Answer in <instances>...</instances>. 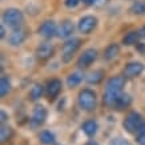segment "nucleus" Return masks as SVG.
<instances>
[{
  "label": "nucleus",
  "instance_id": "f257e3e1",
  "mask_svg": "<svg viewBox=\"0 0 145 145\" xmlns=\"http://www.w3.org/2000/svg\"><path fill=\"white\" fill-rule=\"evenodd\" d=\"M125 77L124 76H113L110 77L105 84V92H104V97L103 101L106 106L113 108V104L116 99L119 97L120 93H123V88L125 85Z\"/></svg>",
  "mask_w": 145,
  "mask_h": 145
},
{
  "label": "nucleus",
  "instance_id": "f03ea898",
  "mask_svg": "<svg viewBox=\"0 0 145 145\" xmlns=\"http://www.w3.org/2000/svg\"><path fill=\"white\" fill-rule=\"evenodd\" d=\"M123 127L128 133L137 135L140 131H142L145 128V119L138 112L132 110L125 116V119L123 121Z\"/></svg>",
  "mask_w": 145,
  "mask_h": 145
},
{
  "label": "nucleus",
  "instance_id": "7ed1b4c3",
  "mask_svg": "<svg viewBox=\"0 0 145 145\" xmlns=\"http://www.w3.org/2000/svg\"><path fill=\"white\" fill-rule=\"evenodd\" d=\"M77 104L85 112H92L96 109L97 105V95L95 91L89 88H84L79 92L77 96Z\"/></svg>",
  "mask_w": 145,
  "mask_h": 145
},
{
  "label": "nucleus",
  "instance_id": "20e7f679",
  "mask_svg": "<svg viewBox=\"0 0 145 145\" xmlns=\"http://www.w3.org/2000/svg\"><path fill=\"white\" fill-rule=\"evenodd\" d=\"M1 22L5 27H9L12 29L20 28L24 23V15L19 8H7L3 12Z\"/></svg>",
  "mask_w": 145,
  "mask_h": 145
},
{
  "label": "nucleus",
  "instance_id": "39448f33",
  "mask_svg": "<svg viewBox=\"0 0 145 145\" xmlns=\"http://www.w3.org/2000/svg\"><path fill=\"white\" fill-rule=\"evenodd\" d=\"M81 47V40L79 37H71L67 39L61 48V60L63 63H69L72 57Z\"/></svg>",
  "mask_w": 145,
  "mask_h": 145
},
{
  "label": "nucleus",
  "instance_id": "423d86ee",
  "mask_svg": "<svg viewBox=\"0 0 145 145\" xmlns=\"http://www.w3.org/2000/svg\"><path fill=\"white\" fill-rule=\"evenodd\" d=\"M97 20L96 16H92V15H87V16H83V18L79 20L77 23V29H79L83 35H89L91 32L95 31V28L97 27Z\"/></svg>",
  "mask_w": 145,
  "mask_h": 145
},
{
  "label": "nucleus",
  "instance_id": "0eeeda50",
  "mask_svg": "<svg viewBox=\"0 0 145 145\" xmlns=\"http://www.w3.org/2000/svg\"><path fill=\"white\" fill-rule=\"evenodd\" d=\"M97 59V51L95 48H88L85 49L81 55H80L79 60H77V67L80 69H85L96 61Z\"/></svg>",
  "mask_w": 145,
  "mask_h": 145
},
{
  "label": "nucleus",
  "instance_id": "6e6552de",
  "mask_svg": "<svg viewBox=\"0 0 145 145\" xmlns=\"http://www.w3.org/2000/svg\"><path fill=\"white\" fill-rule=\"evenodd\" d=\"M145 65L140 61H131L128 63L123 71V76L125 79H136L144 72Z\"/></svg>",
  "mask_w": 145,
  "mask_h": 145
},
{
  "label": "nucleus",
  "instance_id": "1a4fd4ad",
  "mask_svg": "<svg viewBox=\"0 0 145 145\" xmlns=\"http://www.w3.org/2000/svg\"><path fill=\"white\" fill-rule=\"evenodd\" d=\"M47 117H48V110H47V108L43 105H36L35 108H33V112H32V116H31V125L33 128L41 127V125L45 123Z\"/></svg>",
  "mask_w": 145,
  "mask_h": 145
},
{
  "label": "nucleus",
  "instance_id": "9d476101",
  "mask_svg": "<svg viewBox=\"0 0 145 145\" xmlns=\"http://www.w3.org/2000/svg\"><path fill=\"white\" fill-rule=\"evenodd\" d=\"M57 29H59V27L53 20H44L40 24L37 32L44 39H52V37L57 36Z\"/></svg>",
  "mask_w": 145,
  "mask_h": 145
},
{
  "label": "nucleus",
  "instance_id": "9b49d317",
  "mask_svg": "<svg viewBox=\"0 0 145 145\" xmlns=\"http://www.w3.org/2000/svg\"><path fill=\"white\" fill-rule=\"evenodd\" d=\"M28 37V33H27V29H24L23 27L20 28H16V29H12V32L9 33L8 36V43L12 47H19L22 45L24 41Z\"/></svg>",
  "mask_w": 145,
  "mask_h": 145
},
{
  "label": "nucleus",
  "instance_id": "f8f14e48",
  "mask_svg": "<svg viewBox=\"0 0 145 145\" xmlns=\"http://www.w3.org/2000/svg\"><path fill=\"white\" fill-rule=\"evenodd\" d=\"M61 87H63V84L59 79H51L48 83H47L45 93H47L49 101H53L59 95H60V92H61Z\"/></svg>",
  "mask_w": 145,
  "mask_h": 145
},
{
  "label": "nucleus",
  "instance_id": "ddd939ff",
  "mask_svg": "<svg viewBox=\"0 0 145 145\" xmlns=\"http://www.w3.org/2000/svg\"><path fill=\"white\" fill-rule=\"evenodd\" d=\"M53 53H55V47L49 41L40 43V45L36 48V56L40 60H48L53 56Z\"/></svg>",
  "mask_w": 145,
  "mask_h": 145
},
{
  "label": "nucleus",
  "instance_id": "4468645a",
  "mask_svg": "<svg viewBox=\"0 0 145 145\" xmlns=\"http://www.w3.org/2000/svg\"><path fill=\"white\" fill-rule=\"evenodd\" d=\"M75 31V25L71 20H64V22L59 25L57 29V36L60 39H71V36Z\"/></svg>",
  "mask_w": 145,
  "mask_h": 145
},
{
  "label": "nucleus",
  "instance_id": "2eb2a0df",
  "mask_svg": "<svg viewBox=\"0 0 145 145\" xmlns=\"http://www.w3.org/2000/svg\"><path fill=\"white\" fill-rule=\"evenodd\" d=\"M131 104H132V97L129 96L128 93H120L119 97L116 99V101H114L113 104V109H117V110H124L127 109V108H129L131 106Z\"/></svg>",
  "mask_w": 145,
  "mask_h": 145
},
{
  "label": "nucleus",
  "instance_id": "dca6fc26",
  "mask_svg": "<svg viewBox=\"0 0 145 145\" xmlns=\"http://www.w3.org/2000/svg\"><path fill=\"white\" fill-rule=\"evenodd\" d=\"M81 129H83V132L85 133V136L95 137L97 131H99V124H97L96 120H87V121L83 123Z\"/></svg>",
  "mask_w": 145,
  "mask_h": 145
},
{
  "label": "nucleus",
  "instance_id": "f3484780",
  "mask_svg": "<svg viewBox=\"0 0 145 145\" xmlns=\"http://www.w3.org/2000/svg\"><path fill=\"white\" fill-rule=\"evenodd\" d=\"M140 39H141L140 31H131V32H128L127 35L123 37V44L127 45V47H131V45H137Z\"/></svg>",
  "mask_w": 145,
  "mask_h": 145
},
{
  "label": "nucleus",
  "instance_id": "a211bd4d",
  "mask_svg": "<svg viewBox=\"0 0 145 145\" xmlns=\"http://www.w3.org/2000/svg\"><path fill=\"white\" fill-rule=\"evenodd\" d=\"M119 53H120L119 44H116V43H113V44H109L105 48V51H104V59H105L106 61H110V60L116 59Z\"/></svg>",
  "mask_w": 145,
  "mask_h": 145
},
{
  "label": "nucleus",
  "instance_id": "6ab92c4d",
  "mask_svg": "<svg viewBox=\"0 0 145 145\" xmlns=\"http://www.w3.org/2000/svg\"><path fill=\"white\" fill-rule=\"evenodd\" d=\"M39 141L43 145H53L56 142V136L51 131H41L39 135Z\"/></svg>",
  "mask_w": 145,
  "mask_h": 145
},
{
  "label": "nucleus",
  "instance_id": "aec40b11",
  "mask_svg": "<svg viewBox=\"0 0 145 145\" xmlns=\"http://www.w3.org/2000/svg\"><path fill=\"white\" fill-rule=\"evenodd\" d=\"M84 80V75L81 72H72L69 76H68V79H67V85L69 87V88H75L77 85H80V83Z\"/></svg>",
  "mask_w": 145,
  "mask_h": 145
},
{
  "label": "nucleus",
  "instance_id": "412c9836",
  "mask_svg": "<svg viewBox=\"0 0 145 145\" xmlns=\"http://www.w3.org/2000/svg\"><path fill=\"white\" fill-rule=\"evenodd\" d=\"M13 136V131L12 128L9 127L8 124H1L0 125V141L1 142H7L12 138Z\"/></svg>",
  "mask_w": 145,
  "mask_h": 145
},
{
  "label": "nucleus",
  "instance_id": "4be33fe9",
  "mask_svg": "<svg viewBox=\"0 0 145 145\" xmlns=\"http://www.w3.org/2000/svg\"><path fill=\"white\" fill-rule=\"evenodd\" d=\"M11 92V80L8 76H1L0 79V96L5 97Z\"/></svg>",
  "mask_w": 145,
  "mask_h": 145
},
{
  "label": "nucleus",
  "instance_id": "5701e85b",
  "mask_svg": "<svg viewBox=\"0 0 145 145\" xmlns=\"http://www.w3.org/2000/svg\"><path fill=\"white\" fill-rule=\"evenodd\" d=\"M104 79V72L101 69H97V71H93V72H91L88 76H87V81H88L89 84H100L101 80Z\"/></svg>",
  "mask_w": 145,
  "mask_h": 145
},
{
  "label": "nucleus",
  "instance_id": "b1692460",
  "mask_svg": "<svg viewBox=\"0 0 145 145\" xmlns=\"http://www.w3.org/2000/svg\"><path fill=\"white\" fill-rule=\"evenodd\" d=\"M131 13L132 15H137V16H142L145 15V1H135L132 5H131V8H129Z\"/></svg>",
  "mask_w": 145,
  "mask_h": 145
},
{
  "label": "nucleus",
  "instance_id": "393cba45",
  "mask_svg": "<svg viewBox=\"0 0 145 145\" xmlns=\"http://www.w3.org/2000/svg\"><path fill=\"white\" fill-rule=\"evenodd\" d=\"M43 93H44L43 85H41V84H35L31 88V91H29V99H31L32 101L39 100L40 97L43 96Z\"/></svg>",
  "mask_w": 145,
  "mask_h": 145
},
{
  "label": "nucleus",
  "instance_id": "a878e982",
  "mask_svg": "<svg viewBox=\"0 0 145 145\" xmlns=\"http://www.w3.org/2000/svg\"><path fill=\"white\" fill-rule=\"evenodd\" d=\"M109 145H131V144L123 137H116V138L109 141Z\"/></svg>",
  "mask_w": 145,
  "mask_h": 145
},
{
  "label": "nucleus",
  "instance_id": "bb28decb",
  "mask_svg": "<svg viewBox=\"0 0 145 145\" xmlns=\"http://www.w3.org/2000/svg\"><path fill=\"white\" fill-rule=\"evenodd\" d=\"M136 141H137V144L138 145H145V128L142 129V131H140V132L137 133Z\"/></svg>",
  "mask_w": 145,
  "mask_h": 145
},
{
  "label": "nucleus",
  "instance_id": "cd10ccee",
  "mask_svg": "<svg viewBox=\"0 0 145 145\" xmlns=\"http://www.w3.org/2000/svg\"><path fill=\"white\" fill-rule=\"evenodd\" d=\"M80 3H81V0H65L64 1L65 7H68V8H76Z\"/></svg>",
  "mask_w": 145,
  "mask_h": 145
},
{
  "label": "nucleus",
  "instance_id": "c85d7f7f",
  "mask_svg": "<svg viewBox=\"0 0 145 145\" xmlns=\"http://www.w3.org/2000/svg\"><path fill=\"white\" fill-rule=\"evenodd\" d=\"M7 120H8V114L5 113L4 110H1V112H0V121H1V124H5Z\"/></svg>",
  "mask_w": 145,
  "mask_h": 145
},
{
  "label": "nucleus",
  "instance_id": "c756f323",
  "mask_svg": "<svg viewBox=\"0 0 145 145\" xmlns=\"http://www.w3.org/2000/svg\"><path fill=\"white\" fill-rule=\"evenodd\" d=\"M108 1H109V0H95V4L93 5H96V7H103V5H105Z\"/></svg>",
  "mask_w": 145,
  "mask_h": 145
},
{
  "label": "nucleus",
  "instance_id": "7c9ffc66",
  "mask_svg": "<svg viewBox=\"0 0 145 145\" xmlns=\"http://www.w3.org/2000/svg\"><path fill=\"white\" fill-rule=\"evenodd\" d=\"M0 37H1V39L5 37V25L4 24H1V27H0Z\"/></svg>",
  "mask_w": 145,
  "mask_h": 145
},
{
  "label": "nucleus",
  "instance_id": "2f4dec72",
  "mask_svg": "<svg viewBox=\"0 0 145 145\" xmlns=\"http://www.w3.org/2000/svg\"><path fill=\"white\" fill-rule=\"evenodd\" d=\"M81 3L85 5H93L95 4V0H81Z\"/></svg>",
  "mask_w": 145,
  "mask_h": 145
},
{
  "label": "nucleus",
  "instance_id": "473e14b6",
  "mask_svg": "<svg viewBox=\"0 0 145 145\" xmlns=\"http://www.w3.org/2000/svg\"><path fill=\"white\" fill-rule=\"evenodd\" d=\"M84 145H99V144H97V142H96L95 140H89L88 142H85Z\"/></svg>",
  "mask_w": 145,
  "mask_h": 145
},
{
  "label": "nucleus",
  "instance_id": "72a5a7b5",
  "mask_svg": "<svg viewBox=\"0 0 145 145\" xmlns=\"http://www.w3.org/2000/svg\"><path fill=\"white\" fill-rule=\"evenodd\" d=\"M140 35H141V37H145V25L140 29Z\"/></svg>",
  "mask_w": 145,
  "mask_h": 145
}]
</instances>
